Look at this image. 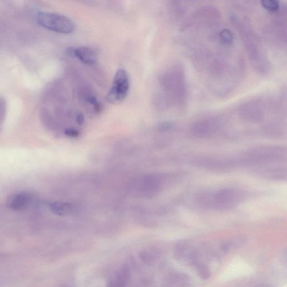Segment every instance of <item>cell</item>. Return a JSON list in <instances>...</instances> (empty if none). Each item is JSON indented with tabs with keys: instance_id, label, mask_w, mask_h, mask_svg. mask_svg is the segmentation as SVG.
<instances>
[{
	"instance_id": "obj_1",
	"label": "cell",
	"mask_w": 287,
	"mask_h": 287,
	"mask_svg": "<svg viewBox=\"0 0 287 287\" xmlns=\"http://www.w3.org/2000/svg\"><path fill=\"white\" fill-rule=\"evenodd\" d=\"M232 23L237 29L252 65L255 71L262 75H266L270 71L269 61L260 40L248 21L242 20L235 15L231 17Z\"/></svg>"
},
{
	"instance_id": "obj_2",
	"label": "cell",
	"mask_w": 287,
	"mask_h": 287,
	"mask_svg": "<svg viewBox=\"0 0 287 287\" xmlns=\"http://www.w3.org/2000/svg\"><path fill=\"white\" fill-rule=\"evenodd\" d=\"M240 191L233 189L220 190L217 192L205 194L200 198V204L206 208L227 209L240 203L243 199Z\"/></svg>"
},
{
	"instance_id": "obj_3",
	"label": "cell",
	"mask_w": 287,
	"mask_h": 287,
	"mask_svg": "<svg viewBox=\"0 0 287 287\" xmlns=\"http://www.w3.org/2000/svg\"><path fill=\"white\" fill-rule=\"evenodd\" d=\"M36 19L40 25L51 31L62 34H71L75 31L74 23L70 18L61 14L39 12L36 16Z\"/></svg>"
},
{
	"instance_id": "obj_4",
	"label": "cell",
	"mask_w": 287,
	"mask_h": 287,
	"mask_svg": "<svg viewBox=\"0 0 287 287\" xmlns=\"http://www.w3.org/2000/svg\"><path fill=\"white\" fill-rule=\"evenodd\" d=\"M130 88V80L125 70H118L114 76L112 85L106 96L109 104L117 105L122 103L126 98Z\"/></svg>"
},
{
	"instance_id": "obj_5",
	"label": "cell",
	"mask_w": 287,
	"mask_h": 287,
	"mask_svg": "<svg viewBox=\"0 0 287 287\" xmlns=\"http://www.w3.org/2000/svg\"><path fill=\"white\" fill-rule=\"evenodd\" d=\"M266 106V103L262 99H252L241 106L240 109V116L243 119L248 122H260L264 119Z\"/></svg>"
},
{
	"instance_id": "obj_6",
	"label": "cell",
	"mask_w": 287,
	"mask_h": 287,
	"mask_svg": "<svg viewBox=\"0 0 287 287\" xmlns=\"http://www.w3.org/2000/svg\"><path fill=\"white\" fill-rule=\"evenodd\" d=\"M221 124V121L216 117L206 118L195 123L191 128V132L198 138L208 137L218 130Z\"/></svg>"
},
{
	"instance_id": "obj_7",
	"label": "cell",
	"mask_w": 287,
	"mask_h": 287,
	"mask_svg": "<svg viewBox=\"0 0 287 287\" xmlns=\"http://www.w3.org/2000/svg\"><path fill=\"white\" fill-rule=\"evenodd\" d=\"M33 196L27 191H21L10 196L7 200L8 208L14 211H21L27 209L31 205Z\"/></svg>"
},
{
	"instance_id": "obj_8",
	"label": "cell",
	"mask_w": 287,
	"mask_h": 287,
	"mask_svg": "<svg viewBox=\"0 0 287 287\" xmlns=\"http://www.w3.org/2000/svg\"><path fill=\"white\" fill-rule=\"evenodd\" d=\"M69 54L78 58L83 63L87 65L94 64L97 61V55L90 47L82 46L73 50H69Z\"/></svg>"
},
{
	"instance_id": "obj_9",
	"label": "cell",
	"mask_w": 287,
	"mask_h": 287,
	"mask_svg": "<svg viewBox=\"0 0 287 287\" xmlns=\"http://www.w3.org/2000/svg\"><path fill=\"white\" fill-rule=\"evenodd\" d=\"M51 210L54 215L59 216H65L72 214L73 207L71 204L56 202L51 204Z\"/></svg>"
},
{
	"instance_id": "obj_10",
	"label": "cell",
	"mask_w": 287,
	"mask_h": 287,
	"mask_svg": "<svg viewBox=\"0 0 287 287\" xmlns=\"http://www.w3.org/2000/svg\"><path fill=\"white\" fill-rule=\"evenodd\" d=\"M261 4L264 9L271 12H277L280 9L279 2L274 0H264L261 1Z\"/></svg>"
},
{
	"instance_id": "obj_11",
	"label": "cell",
	"mask_w": 287,
	"mask_h": 287,
	"mask_svg": "<svg viewBox=\"0 0 287 287\" xmlns=\"http://www.w3.org/2000/svg\"><path fill=\"white\" fill-rule=\"evenodd\" d=\"M87 101L93 106L95 112H100L101 107L96 98L94 96H89L87 98Z\"/></svg>"
},
{
	"instance_id": "obj_12",
	"label": "cell",
	"mask_w": 287,
	"mask_h": 287,
	"mask_svg": "<svg viewBox=\"0 0 287 287\" xmlns=\"http://www.w3.org/2000/svg\"><path fill=\"white\" fill-rule=\"evenodd\" d=\"M198 273L202 279H207L209 277V271L205 266H200L197 269Z\"/></svg>"
},
{
	"instance_id": "obj_13",
	"label": "cell",
	"mask_w": 287,
	"mask_h": 287,
	"mask_svg": "<svg viewBox=\"0 0 287 287\" xmlns=\"http://www.w3.org/2000/svg\"><path fill=\"white\" fill-rule=\"evenodd\" d=\"M65 134L68 137L76 138L79 136V132L73 128H68L65 131Z\"/></svg>"
},
{
	"instance_id": "obj_14",
	"label": "cell",
	"mask_w": 287,
	"mask_h": 287,
	"mask_svg": "<svg viewBox=\"0 0 287 287\" xmlns=\"http://www.w3.org/2000/svg\"><path fill=\"white\" fill-rule=\"evenodd\" d=\"M172 126V125L171 123H164L161 125L160 128L161 130L165 131L171 129Z\"/></svg>"
},
{
	"instance_id": "obj_15",
	"label": "cell",
	"mask_w": 287,
	"mask_h": 287,
	"mask_svg": "<svg viewBox=\"0 0 287 287\" xmlns=\"http://www.w3.org/2000/svg\"><path fill=\"white\" fill-rule=\"evenodd\" d=\"M76 121L79 125H82L84 123V116L83 113H79L76 116Z\"/></svg>"
}]
</instances>
